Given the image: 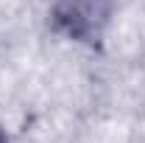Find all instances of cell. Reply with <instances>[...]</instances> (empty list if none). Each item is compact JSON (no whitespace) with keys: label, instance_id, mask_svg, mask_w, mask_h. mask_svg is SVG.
Masks as SVG:
<instances>
[{"label":"cell","instance_id":"obj_1","mask_svg":"<svg viewBox=\"0 0 145 143\" xmlns=\"http://www.w3.org/2000/svg\"><path fill=\"white\" fill-rule=\"evenodd\" d=\"M117 6L120 0H50L48 25L56 36L72 45L101 51L117 17Z\"/></svg>","mask_w":145,"mask_h":143},{"label":"cell","instance_id":"obj_2","mask_svg":"<svg viewBox=\"0 0 145 143\" xmlns=\"http://www.w3.org/2000/svg\"><path fill=\"white\" fill-rule=\"evenodd\" d=\"M0 143H11V138H8V132H6L3 124H0Z\"/></svg>","mask_w":145,"mask_h":143}]
</instances>
